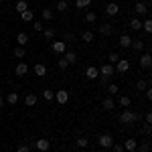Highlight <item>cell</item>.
<instances>
[{
	"label": "cell",
	"mask_w": 152,
	"mask_h": 152,
	"mask_svg": "<svg viewBox=\"0 0 152 152\" xmlns=\"http://www.w3.org/2000/svg\"><path fill=\"white\" fill-rule=\"evenodd\" d=\"M120 105L126 110V107H130V105H132V99H130L128 95H122V97H120Z\"/></svg>",
	"instance_id": "27"
},
{
	"label": "cell",
	"mask_w": 152,
	"mask_h": 152,
	"mask_svg": "<svg viewBox=\"0 0 152 152\" xmlns=\"http://www.w3.org/2000/svg\"><path fill=\"white\" fill-rule=\"evenodd\" d=\"M118 61H120V55H118V53H110V55H107V63H112V65H116Z\"/></svg>",
	"instance_id": "31"
},
{
	"label": "cell",
	"mask_w": 152,
	"mask_h": 152,
	"mask_svg": "<svg viewBox=\"0 0 152 152\" xmlns=\"http://www.w3.org/2000/svg\"><path fill=\"white\" fill-rule=\"evenodd\" d=\"M95 18H97L95 12H87V14H85V20H87V23H95Z\"/></svg>",
	"instance_id": "38"
},
{
	"label": "cell",
	"mask_w": 152,
	"mask_h": 152,
	"mask_svg": "<svg viewBox=\"0 0 152 152\" xmlns=\"http://www.w3.org/2000/svg\"><path fill=\"white\" fill-rule=\"evenodd\" d=\"M140 67H144V69H150L152 67V57H150V53H144L140 57Z\"/></svg>",
	"instance_id": "7"
},
{
	"label": "cell",
	"mask_w": 152,
	"mask_h": 152,
	"mask_svg": "<svg viewBox=\"0 0 152 152\" xmlns=\"http://www.w3.org/2000/svg\"><path fill=\"white\" fill-rule=\"evenodd\" d=\"M112 33H114V26H112V24H102V26H99V35H112Z\"/></svg>",
	"instance_id": "15"
},
{
	"label": "cell",
	"mask_w": 152,
	"mask_h": 152,
	"mask_svg": "<svg viewBox=\"0 0 152 152\" xmlns=\"http://www.w3.org/2000/svg\"><path fill=\"white\" fill-rule=\"evenodd\" d=\"M2 104H4V99H2V95H0V105H2Z\"/></svg>",
	"instance_id": "48"
},
{
	"label": "cell",
	"mask_w": 152,
	"mask_h": 152,
	"mask_svg": "<svg viewBox=\"0 0 152 152\" xmlns=\"http://www.w3.org/2000/svg\"><path fill=\"white\" fill-rule=\"evenodd\" d=\"M33 28H35L37 33H43V23H41V20H35V23H33Z\"/></svg>",
	"instance_id": "39"
},
{
	"label": "cell",
	"mask_w": 152,
	"mask_h": 152,
	"mask_svg": "<svg viewBox=\"0 0 152 152\" xmlns=\"http://www.w3.org/2000/svg\"><path fill=\"white\" fill-rule=\"evenodd\" d=\"M35 146H37V148H39L41 152H47L49 148H51V142H49L47 138H41V140H37V142H35Z\"/></svg>",
	"instance_id": "8"
},
{
	"label": "cell",
	"mask_w": 152,
	"mask_h": 152,
	"mask_svg": "<svg viewBox=\"0 0 152 152\" xmlns=\"http://www.w3.org/2000/svg\"><path fill=\"white\" fill-rule=\"evenodd\" d=\"M144 94H146L148 99H152V89H150V87H146V89H144Z\"/></svg>",
	"instance_id": "44"
},
{
	"label": "cell",
	"mask_w": 152,
	"mask_h": 152,
	"mask_svg": "<svg viewBox=\"0 0 152 152\" xmlns=\"http://www.w3.org/2000/svg\"><path fill=\"white\" fill-rule=\"evenodd\" d=\"M75 144H77V146H79V148H85V146H87V144H89V142H87V138H77V142H75Z\"/></svg>",
	"instance_id": "36"
},
{
	"label": "cell",
	"mask_w": 152,
	"mask_h": 152,
	"mask_svg": "<svg viewBox=\"0 0 152 152\" xmlns=\"http://www.w3.org/2000/svg\"><path fill=\"white\" fill-rule=\"evenodd\" d=\"M35 75L37 77H45V75H47V67H45L43 63H37L35 65Z\"/></svg>",
	"instance_id": "13"
},
{
	"label": "cell",
	"mask_w": 152,
	"mask_h": 152,
	"mask_svg": "<svg viewBox=\"0 0 152 152\" xmlns=\"http://www.w3.org/2000/svg\"><path fill=\"white\" fill-rule=\"evenodd\" d=\"M43 35L47 37V39H55V35H57V31H55V28H45V31H43Z\"/></svg>",
	"instance_id": "32"
},
{
	"label": "cell",
	"mask_w": 152,
	"mask_h": 152,
	"mask_svg": "<svg viewBox=\"0 0 152 152\" xmlns=\"http://www.w3.org/2000/svg\"><path fill=\"white\" fill-rule=\"evenodd\" d=\"M16 43H18L20 47H24V45L28 43V35H26V33H18V35H16Z\"/></svg>",
	"instance_id": "17"
},
{
	"label": "cell",
	"mask_w": 152,
	"mask_h": 152,
	"mask_svg": "<svg viewBox=\"0 0 152 152\" xmlns=\"http://www.w3.org/2000/svg\"><path fill=\"white\" fill-rule=\"evenodd\" d=\"M43 97H45L47 102H51V99H55V91H51V89H45V91H43Z\"/></svg>",
	"instance_id": "34"
},
{
	"label": "cell",
	"mask_w": 152,
	"mask_h": 152,
	"mask_svg": "<svg viewBox=\"0 0 152 152\" xmlns=\"http://www.w3.org/2000/svg\"><path fill=\"white\" fill-rule=\"evenodd\" d=\"M6 104H8V105L18 104V94H8V95H6Z\"/></svg>",
	"instance_id": "22"
},
{
	"label": "cell",
	"mask_w": 152,
	"mask_h": 152,
	"mask_svg": "<svg viewBox=\"0 0 152 152\" xmlns=\"http://www.w3.org/2000/svg\"><path fill=\"white\" fill-rule=\"evenodd\" d=\"M112 148H114V152H124V146L122 144H114Z\"/></svg>",
	"instance_id": "43"
},
{
	"label": "cell",
	"mask_w": 152,
	"mask_h": 152,
	"mask_svg": "<svg viewBox=\"0 0 152 152\" xmlns=\"http://www.w3.org/2000/svg\"><path fill=\"white\" fill-rule=\"evenodd\" d=\"M51 51L53 53H65L67 51V43L65 41H53L51 43Z\"/></svg>",
	"instance_id": "4"
},
{
	"label": "cell",
	"mask_w": 152,
	"mask_h": 152,
	"mask_svg": "<svg viewBox=\"0 0 152 152\" xmlns=\"http://www.w3.org/2000/svg\"><path fill=\"white\" fill-rule=\"evenodd\" d=\"M0 2H2V0H0Z\"/></svg>",
	"instance_id": "49"
},
{
	"label": "cell",
	"mask_w": 152,
	"mask_h": 152,
	"mask_svg": "<svg viewBox=\"0 0 152 152\" xmlns=\"http://www.w3.org/2000/svg\"><path fill=\"white\" fill-rule=\"evenodd\" d=\"M140 152H150V146H148V144H142V146H140Z\"/></svg>",
	"instance_id": "45"
},
{
	"label": "cell",
	"mask_w": 152,
	"mask_h": 152,
	"mask_svg": "<svg viewBox=\"0 0 152 152\" xmlns=\"http://www.w3.org/2000/svg\"><path fill=\"white\" fill-rule=\"evenodd\" d=\"M85 75H87L89 79H97V77H99V71H97V67H94V65H89V67L85 69Z\"/></svg>",
	"instance_id": "11"
},
{
	"label": "cell",
	"mask_w": 152,
	"mask_h": 152,
	"mask_svg": "<svg viewBox=\"0 0 152 152\" xmlns=\"http://www.w3.org/2000/svg\"><path fill=\"white\" fill-rule=\"evenodd\" d=\"M55 99H57V104L65 105L67 102H69V94H67L65 89H59V91H55Z\"/></svg>",
	"instance_id": "6"
},
{
	"label": "cell",
	"mask_w": 152,
	"mask_h": 152,
	"mask_svg": "<svg viewBox=\"0 0 152 152\" xmlns=\"http://www.w3.org/2000/svg\"><path fill=\"white\" fill-rule=\"evenodd\" d=\"M136 87H138V91H144V89L148 87V83L144 81V79H138V83H136Z\"/></svg>",
	"instance_id": "35"
},
{
	"label": "cell",
	"mask_w": 152,
	"mask_h": 152,
	"mask_svg": "<svg viewBox=\"0 0 152 152\" xmlns=\"http://www.w3.org/2000/svg\"><path fill=\"white\" fill-rule=\"evenodd\" d=\"M130 28L140 31V28H142V20H140V18H132V20H130Z\"/></svg>",
	"instance_id": "25"
},
{
	"label": "cell",
	"mask_w": 152,
	"mask_h": 152,
	"mask_svg": "<svg viewBox=\"0 0 152 152\" xmlns=\"http://www.w3.org/2000/svg\"><path fill=\"white\" fill-rule=\"evenodd\" d=\"M24 55H26V49H24V47H16V49H14V57H16V59H23Z\"/></svg>",
	"instance_id": "29"
},
{
	"label": "cell",
	"mask_w": 152,
	"mask_h": 152,
	"mask_svg": "<svg viewBox=\"0 0 152 152\" xmlns=\"http://www.w3.org/2000/svg\"><path fill=\"white\" fill-rule=\"evenodd\" d=\"M120 45H122L124 49H128L130 45H132V39H130V35H122V37H120Z\"/></svg>",
	"instance_id": "18"
},
{
	"label": "cell",
	"mask_w": 152,
	"mask_h": 152,
	"mask_svg": "<svg viewBox=\"0 0 152 152\" xmlns=\"http://www.w3.org/2000/svg\"><path fill=\"white\" fill-rule=\"evenodd\" d=\"M63 59H65L69 65H75V63H77V55H75L73 51H65V57H63Z\"/></svg>",
	"instance_id": "14"
},
{
	"label": "cell",
	"mask_w": 152,
	"mask_h": 152,
	"mask_svg": "<svg viewBox=\"0 0 152 152\" xmlns=\"http://www.w3.org/2000/svg\"><path fill=\"white\" fill-rule=\"evenodd\" d=\"M136 12H138V14H146V12H148V4H146V2H138V4H136Z\"/></svg>",
	"instance_id": "20"
},
{
	"label": "cell",
	"mask_w": 152,
	"mask_h": 152,
	"mask_svg": "<svg viewBox=\"0 0 152 152\" xmlns=\"http://www.w3.org/2000/svg\"><path fill=\"white\" fill-rule=\"evenodd\" d=\"M150 122H152V114H150V112H148V114H146V124L150 126Z\"/></svg>",
	"instance_id": "46"
},
{
	"label": "cell",
	"mask_w": 152,
	"mask_h": 152,
	"mask_svg": "<svg viewBox=\"0 0 152 152\" xmlns=\"http://www.w3.org/2000/svg\"><path fill=\"white\" fill-rule=\"evenodd\" d=\"M97 71H99V75H102V79H104V81H107V79H110V77H112V75L116 73L112 63H104V65H102V67H99Z\"/></svg>",
	"instance_id": "2"
},
{
	"label": "cell",
	"mask_w": 152,
	"mask_h": 152,
	"mask_svg": "<svg viewBox=\"0 0 152 152\" xmlns=\"http://www.w3.org/2000/svg\"><path fill=\"white\" fill-rule=\"evenodd\" d=\"M91 152H94V150H91Z\"/></svg>",
	"instance_id": "50"
},
{
	"label": "cell",
	"mask_w": 152,
	"mask_h": 152,
	"mask_svg": "<svg viewBox=\"0 0 152 152\" xmlns=\"http://www.w3.org/2000/svg\"><path fill=\"white\" fill-rule=\"evenodd\" d=\"M53 16H55V14H53L51 8H45V10H43V18H45V20H53Z\"/></svg>",
	"instance_id": "33"
},
{
	"label": "cell",
	"mask_w": 152,
	"mask_h": 152,
	"mask_svg": "<svg viewBox=\"0 0 152 152\" xmlns=\"http://www.w3.org/2000/svg\"><path fill=\"white\" fill-rule=\"evenodd\" d=\"M20 18H23L24 23H31V20L35 18V12H33V10H28V8H26L24 12H20Z\"/></svg>",
	"instance_id": "16"
},
{
	"label": "cell",
	"mask_w": 152,
	"mask_h": 152,
	"mask_svg": "<svg viewBox=\"0 0 152 152\" xmlns=\"http://www.w3.org/2000/svg\"><path fill=\"white\" fill-rule=\"evenodd\" d=\"M67 67H69V63L65 59H59V69H67Z\"/></svg>",
	"instance_id": "40"
},
{
	"label": "cell",
	"mask_w": 152,
	"mask_h": 152,
	"mask_svg": "<svg viewBox=\"0 0 152 152\" xmlns=\"http://www.w3.org/2000/svg\"><path fill=\"white\" fill-rule=\"evenodd\" d=\"M118 89H120V87H118L116 83H112V85L107 87V91H110V94H118Z\"/></svg>",
	"instance_id": "41"
},
{
	"label": "cell",
	"mask_w": 152,
	"mask_h": 152,
	"mask_svg": "<svg viewBox=\"0 0 152 152\" xmlns=\"http://www.w3.org/2000/svg\"><path fill=\"white\" fill-rule=\"evenodd\" d=\"M26 8H28L26 0H18V2H16V12H24Z\"/></svg>",
	"instance_id": "28"
},
{
	"label": "cell",
	"mask_w": 152,
	"mask_h": 152,
	"mask_svg": "<svg viewBox=\"0 0 152 152\" xmlns=\"http://www.w3.org/2000/svg\"><path fill=\"white\" fill-rule=\"evenodd\" d=\"M24 104L33 107V105L37 104V95H35V94H26V97H24Z\"/></svg>",
	"instance_id": "21"
},
{
	"label": "cell",
	"mask_w": 152,
	"mask_h": 152,
	"mask_svg": "<svg viewBox=\"0 0 152 152\" xmlns=\"http://www.w3.org/2000/svg\"><path fill=\"white\" fill-rule=\"evenodd\" d=\"M118 12H120V6H118L116 2H110V4L105 6V14H107V16H116Z\"/></svg>",
	"instance_id": "9"
},
{
	"label": "cell",
	"mask_w": 152,
	"mask_h": 152,
	"mask_svg": "<svg viewBox=\"0 0 152 152\" xmlns=\"http://www.w3.org/2000/svg\"><path fill=\"white\" fill-rule=\"evenodd\" d=\"M94 31H85V33H83L81 35V39H83V43H91V41H94Z\"/></svg>",
	"instance_id": "23"
},
{
	"label": "cell",
	"mask_w": 152,
	"mask_h": 152,
	"mask_svg": "<svg viewBox=\"0 0 152 152\" xmlns=\"http://www.w3.org/2000/svg\"><path fill=\"white\" fill-rule=\"evenodd\" d=\"M67 8H69L67 0H57V12H65Z\"/></svg>",
	"instance_id": "24"
},
{
	"label": "cell",
	"mask_w": 152,
	"mask_h": 152,
	"mask_svg": "<svg viewBox=\"0 0 152 152\" xmlns=\"http://www.w3.org/2000/svg\"><path fill=\"white\" fill-rule=\"evenodd\" d=\"M14 73H16L18 77H24V75L28 73V65H26V63H18V65L14 67Z\"/></svg>",
	"instance_id": "10"
},
{
	"label": "cell",
	"mask_w": 152,
	"mask_h": 152,
	"mask_svg": "<svg viewBox=\"0 0 152 152\" xmlns=\"http://www.w3.org/2000/svg\"><path fill=\"white\" fill-rule=\"evenodd\" d=\"M136 148H138V142L134 140V138H128V140H126V144H124V150H128V152H134Z\"/></svg>",
	"instance_id": "12"
},
{
	"label": "cell",
	"mask_w": 152,
	"mask_h": 152,
	"mask_svg": "<svg viewBox=\"0 0 152 152\" xmlns=\"http://www.w3.org/2000/svg\"><path fill=\"white\" fill-rule=\"evenodd\" d=\"M140 120V116L134 112V110H130V107H126L124 112H122V116H120V122L122 124H126V126H130V124H136Z\"/></svg>",
	"instance_id": "1"
},
{
	"label": "cell",
	"mask_w": 152,
	"mask_h": 152,
	"mask_svg": "<svg viewBox=\"0 0 152 152\" xmlns=\"http://www.w3.org/2000/svg\"><path fill=\"white\" fill-rule=\"evenodd\" d=\"M69 41H73V35H71V33H67V35H65V43H69Z\"/></svg>",
	"instance_id": "47"
},
{
	"label": "cell",
	"mask_w": 152,
	"mask_h": 152,
	"mask_svg": "<svg viewBox=\"0 0 152 152\" xmlns=\"http://www.w3.org/2000/svg\"><path fill=\"white\" fill-rule=\"evenodd\" d=\"M89 2H91V0H75V6H77V8H85Z\"/></svg>",
	"instance_id": "37"
},
{
	"label": "cell",
	"mask_w": 152,
	"mask_h": 152,
	"mask_svg": "<svg viewBox=\"0 0 152 152\" xmlns=\"http://www.w3.org/2000/svg\"><path fill=\"white\" fill-rule=\"evenodd\" d=\"M130 69V61L128 59H120L116 63V67H114V71H118V73H126V71Z\"/></svg>",
	"instance_id": "5"
},
{
	"label": "cell",
	"mask_w": 152,
	"mask_h": 152,
	"mask_svg": "<svg viewBox=\"0 0 152 152\" xmlns=\"http://www.w3.org/2000/svg\"><path fill=\"white\" fill-rule=\"evenodd\" d=\"M16 152H28V144H20V146L16 148Z\"/></svg>",
	"instance_id": "42"
},
{
	"label": "cell",
	"mask_w": 152,
	"mask_h": 152,
	"mask_svg": "<svg viewBox=\"0 0 152 152\" xmlns=\"http://www.w3.org/2000/svg\"><path fill=\"white\" fill-rule=\"evenodd\" d=\"M142 31H144V33H148V35L152 33V20H150V18H146V20L142 23Z\"/></svg>",
	"instance_id": "26"
},
{
	"label": "cell",
	"mask_w": 152,
	"mask_h": 152,
	"mask_svg": "<svg viewBox=\"0 0 152 152\" xmlns=\"http://www.w3.org/2000/svg\"><path fill=\"white\" fill-rule=\"evenodd\" d=\"M130 47L134 49V51H138V53H140V51L146 47V45H144V41H140V39H138V41H132V45H130Z\"/></svg>",
	"instance_id": "19"
},
{
	"label": "cell",
	"mask_w": 152,
	"mask_h": 152,
	"mask_svg": "<svg viewBox=\"0 0 152 152\" xmlns=\"http://www.w3.org/2000/svg\"><path fill=\"white\" fill-rule=\"evenodd\" d=\"M97 144H99L102 148H112V146H114V138H112V134H102V136L97 138Z\"/></svg>",
	"instance_id": "3"
},
{
	"label": "cell",
	"mask_w": 152,
	"mask_h": 152,
	"mask_svg": "<svg viewBox=\"0 0 152 152\" xmlns=\"http://www.w3.org/2000/svg\"><path fill=\"white\" fill-rule=\"evenodd\" d=\"M104 107H105V110H114V107H116L114 99H112V97H105V99H104Z\"/></svg>",
	"instance_id": "30"
}]
</instances>
